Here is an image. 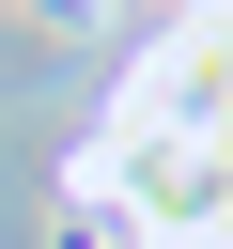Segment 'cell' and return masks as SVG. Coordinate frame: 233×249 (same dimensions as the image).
I'll use <instances>...</instances> for the list:
<instances>
[{
    "mask_svg": "<svg viewBox=\"0 0 233 249\" xmlns=\"http://www.w3.org/2000/svg\"><path fill=\"white\" fill-rule=\"evenodd\" d=\"M109 124L124 140H217L233 156V0H171V31L124 62Z\"/></svg>",
    "mask_w": 233,
    "mask_h": 249,
    "instance_id": "1",
    "label": "cell"
}]
</instances>
